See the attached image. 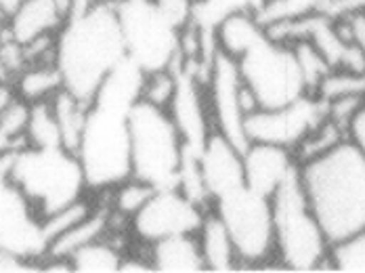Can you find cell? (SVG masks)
<instances>
[{"label":"cell","mask_w":365,"mask_h":273,"mask_svg":"<svg viewBox=\"0 0 365 273\" xmlns=\"http://www.w3.org/2000/svg\"><path fill=\"white\" fill-rule=\"evenodd\" d=\"M126 57L118 2L95 0L73 11L55 38V66L63 88L84 103H93Z\"/></svg>","instance_id":"cell-1"},{"label":"cell","mask_w":365,"mask_h":273,"mask_svg":"<svg viewBox=\"0 0 365 273\" xmlns=\"http://www.w3.org/2000/svg\"><path fill=\"white\" fill-rule=\"evenodd\" d=\"M304 197L329 246L365 230V158L346 137L326 154L298 162Z\"/></svg>","instance_id":"cell-2"},{"label":"cell","mask_w":365,"mask_h":273,"mask_svg":"<svg viewBox=\"0 0 365 273\" xmlns=\"http://www.w3.org/2000/svg\"><path fill=\"white\" fill-rule=\"evenodd\" d=\"M9 179L34 206L40 221L86 195L78 156L66 148H21L6 162Z\"/></svg>","instance_id":"cell-3"},{"label":"cell","mask_w":365,"mask_h":273,"mask_svg":"<svg viewBox=\"0 0 365 273\" xmlns=\"http://www.w3.org/2000/svg\"><path fill=\"white\" fill-rule=\"evenodd\" d=\"M133 177L160 187H177L187 145L168 110L137 99L128 110Z\"/></svg>","instance_id":"cell-4"},{"label":"cell","mask_w":365,"mask_h":273,"mask_svg":"<svg viewBox=\"0 0 365 273\" xmlns=\"http://www.w3.org/2000/svg\"><path fill=\"white\" fill-rule=\"evenodd\" d=\"M275 257L290 272H315L328 263L329 242L298 181V168L271 195Z\"/></svg>","instance_id":"cell-5"},{"label":"cell","mask_w":365,"mask_h":273,"mask_svg":"<svg viewBox=\"0 0 365 273\" xmlns=\"http://www.w3.org/2000/svg\"><path fill=\"white\" fill-rule=\"evenodd\" d=\"M235 61L258 108H282L307 95L292 44L271 38L267 30Z\"/></svg>","instance_id":"cell-6"},{"label":"cell","mask_w":365,"mask_h":273,"mask_svg":"<svg viewBox=\"0 0 365 273\" xmlns=\"http://www.w3.org/2000/svg\"><path fill=\"white\" fill-rule=\"evenodd\" d=\"M210 208L229 232L240 267H258L275 257L271 197L240 185L212 200Z\"/></svg>","instance_id":"cell-7"},{"label":"cell","mask_w":365,"mask_h":273,"mask_svg":"<svg viewBox=\"0 0 365 273\" xmlns=\"http://www.w3.org/2000/svg\"><path fill=\"white\" fill-rule=\"evenodd\" d=\"M126 55L143 72L173 68L179 57V30L151 0L118 2Z\"/></svg>","instance_id":"cell-8"},{"label":"cell","mask_w":365,"mask_h":273,"mask_svg":"<svg viewBox=\"0 0 365 273\" xmlns=\"http://www.w3.org/2000/svg\"><path fill=\"white\" fill-rule=\"evenodd\" d=\"M204 91L212 130L244 150L248 145L246 116L255 112L258 105L242 80L237 61L219 48L212 57L208 76L204 80Z\"/></svg>","instance_id":"cell-9"},{"label":"cell","mask_w":365,"mask_h":273,"mask_svg":"<svg viewBox=\"0 0 365 273\" xmlns=\"http://www.w3.org/2000/svg\"><path fill=\"white\" fill-rule=\"evenodd\" d=\"M206 206L197 204L179 187H160L128 221V234L139 244H153L162 237L197 234Z\"/></svg>","instance_id":"cell-10"},{"label":"cell","mask_w":365,"mask_h":273,"mask_svg":"<svg viewBox=\"0 0 365 273\" xmlns=\"http://www.w3.org/2000/svg\"><path fill=\"white\" fill-rule=\"evenodd\" d=\"M326 118V103L302 95L282 108H256L246 116L248 143H271L296 150L298 143Z\"/></svg>","instance_id":"cell-11"},{"label":"cell","mask_w":365,"mask_h":273,"mask_svg":"<svg viewBox=\"0 0 365 273\" xmlns=\"http://www.w3.org/2000/svg\"><path fill=\"white\" fill-rule=\"evenodd\" d=\"M6 160H0V244L13 252L40 261L46 242L40 230V217L28 197L9 179Z\"/></svg>","instance_id":"cell-12"},{"label":"cell","mask_w":365,"mask_h":273,"mask_svg":"<svg viewBox=\"0 0 365 273\" xmlns=\"http://www.w3.org/2000/svg\"><path fill=\"white\" fill-rule=\"evenodd\" d=\"M175 68L179 74V84H177V93L168 112L181 133L187 150L197 152L202 143L206 141V137L212 133L204 82L187 66L175 63Z\"/></svg>","instance_id":"cell-13"},{"label":"cell","mask_w":365,"mask_h":273,"mask_svg":"<svg viewBox=\"0 0 365 273\" xmlns=\"http://www.w3.org/2000/svg\"><path fill=\"white\" fill-rule=\"evenodd\" d=\"M200 177L204 183V190L212 200L222 194L246 185L244 183V150L231 143L227 137L212 130L202 148L195 152Z\"/></svg>","instance_id":"cell-14"},{"label":"cell","mask_w":365,"mask_h":273,"mask_svg":"<svg viewBox=\"0 0 365 273\" xmlns=\"http://www.w3.org/2000/svg\"><path fill=\"white\" fill-rule=\"evenodd\" d=\"M298 168L292 150L271 143H248L244 148V183L256 194L271 197Z\"/></svg>","instance_id":"cell-15"},{"label":"cell","mask_w":365,"mask_h":273,"mask_svg":"<svg viewBox=\"0 0 365 273\" xmlns=\"http://www.w3.org/2000/svg\"><path fill=\"white\" fill-rule=\"evenodd\" d=\"M68 19L61 0H24L19 9L6 19L11 38L30 44L44 36H55Z\"/></svg>","instance_id":"cell-16"},{"label":"cell","mask_w":365,"mask_h":273,"mask_svg":"<svg viewBox=\"0 0 365 273\" xmlns=\"http://www.w3.org/2000/svg\"><path fill=\"white\" fill-rule=\"evenodd\" d=\"M147 259L158 273H202L206 272L197 234H179L162 237L149 244Z\"/></svg>","instance_id":"cell-17"},{"label":"cell","mask_w":365,"mask_h":273,"mask_svg":"<svg viewBox=\"0 0 365 273\" xmlns=\"http://www.w3.org/2000/svg\"><path fill=\"white\" fill-rule=\"evenodd\" d=\"M197 242L206 272L229 273L240 269V259L235 254L229 232L212 208H208L202 219V225L197 230Z\"/></svg>","instance_id":"cell-18"},{"label":"cell","mask_w":365,"mask_h":273,"mask_svg":"<svg viewBox=\"0 0 365 273\" xmlns=\"http://www.w3.org/2000/svg\"><path fill=\"white\" fill-rule=\"evenodd\" d=\"M108 234H111V208L108 202H103V204H97V208L82 223H78L70 232H66L59 237H55L53 242H48L42 257H66V259H70L78 248H82L88 242L99 239Z\"/></svg>","instance_id":"cell-19"},{"label":"cell","mask_w":365,"mask_h":273,"mask_svg":"<svg viewBox=\"0 0 365 273\" xmlns=\"http://www.w3.org/2000/svg\"><path fill=\"white\" fill-rule=\"evenodd\" d=\"M11 88L17 97H21L32 105L38 101L53 99L63 88V80L55 61H42V63H30L13 80Z\"/></svg>","instance_id":"cell-20"},{"label":"cell","mask_w":365,"mask_h":273,"mask_svg":"<svg viewBox=\"0 0 365 273\" xmlns=\"http://www.w3.org/2000/svg\"><path fill=\"white\" fill-rule=\"evenodd\" d=\"M51 105H53L55 120H57V126H59L61 145L76 154V150L80 145V139H82V133H84V126H86L91 103L80 101L70 91L61 88L51 99Z\"/></svg>","instance_id":"cell-21"},{"label":"cell","mask_w":365,"mask_h":273,"mask_svg":"<svg viewBox=\"0 0 365 273\" xmlns=\"http://www.w3.org/2000/svg\"><path fill=\"white\" fill-rule=\"evenodd\" d=\"M124 252L110 239V234L88 242L70 257L76 273H115L120 272Z\"/></svg>","instance_id":"cell-22"},{"label":"cell","mask_w":365,"mask_h":273,"mask_svg":"<svg viewBox=\"0 0 365 273\" xmlns=\"http://www.w3.org/2000/svg\"><path fill=\"white\" fill-rule=\"evenodd\" d=\"M26 143L30 148H59L61 145V135H59V126H57V120H55L51 99L48 101H38V103L30 105Z\"/></svg>","instance_id":"cell-23"},{"label":"cell","mask_w":365,"mask_h":273,"mask_svg":"<svg viewBox=\"0 0 365 273\" xmlns=\"http://www.w3.org/2000/svg\"><path fill=\"white\" fill-rule=\"evenodd\" d=\"M97 208L95 202H91L88 195H82L80 200H76L72 204L51 212L48 217H44L40 221V230H42V237L48 246V242H53L55 237H59L61 234L70 232L72 227H76L78 223H82L93 210Z\"/></svg>","instance_id":"cell-24"},{"label":"cell","mask_w":365,"mask_h":273,"mask_svg":"<svg viewBox=\"0 0 365 273\" xmlns=\"http://www.w3.org/2000/svg\"><path fill=\"white\" fill-rule=\"evenodd\" d=\"M155 192L153 185H149L145 181L137 179V177H128L126 181H122L120 185H115L110 192V208L111 212L124 221H130V217L135 212H139L143 208L147 200Z\"/></svg>","instance_id":"cell-25"},{"label":"cell","mask_w":365,"mask_h":273,"mask_svg":"<svg viewBox=\"0 0 365 273\" xmlns=\"http://www.w3.org/2000/svg\"><path fill=\"white\" fill-rule=\"evenodd\" d=\"M294 48V57H296V63H298V70H300V76L304 80V88H307V95H315L319 82L326 78L329 74V63L326 61V57L319 53V48L309 42V40H294L290 42Z\"/></svg>","instance_id":"cell-26"},{"label":"cell","mask_w":365,"mask_h":273,"mask_svg":"<svg viewBox=\"0 0 365 273\" xmlns=\"http://www.w3.org/2000/svg\"><path fill=\"white\" fill-rule=\"evenodd\" d=\"M346 137H349L346 130H342L336 122H331L326 116L298 143V148L294 150V158H296V162H304V160H311L319 154H326L328 150L338 145L340 141H344Z\"/></svg>","instance_id":"cell-27"},{"label":"cell","mask_w":365,"mask_h":273,"mask_svg":"<svg viewBox=\"0 0 365 273\" xmlns=\"http://www.w3.org/2000/svg\"><path fill=\"white\" fill-rule=\"evenodd\" d=\"M177 84H179V74L177 68H162V70H153V72H145L143 74V82H141V93L139 99H143L151 105L164 108L168 110L175 93H177Z\"/></svg>","instance_id":"cell-28"},{"label":"cell","mask_w":365,"mask_h":273,"mask_svg":"<svg viewBox=\"0 0 365 273\" xmlns=\"http://www.w3.org/2000/svg\"><path fill=\"white\" fill-rule=\"evenodd\" d=\"M328 263L336 272L365 273V230L334 242L329 246Z\"/></svg>","instance_id":"cell-29"},{"label":"cell","mask_w":365,"mask_h":273,"mask_svg":"<svg viewBox=\"0 0 365 273\" xmlns=\"http://www.w3.org/2000/svg\"><path fill=\"white\" fill-rule=\"evenodd\" d=\"M267 0H197L195 9V21L202 24L204 28L215 30V26L220 19H225L231 13H256L264 6Z\"/></svg>","instance_id":"cell-30"},{"label":"cell","mask_w":365,"mask_h":273,"mask_svg":"<svg viewBox=\"0 0 365 273\" xmlns=\"http://www.w3.org/2000/svg\"><path fill=\"white\" fill-rule=\"evenodd\" d=\"M346 95H365V74L349 70H329V74L319 82L313 97L328 103L331 99Z\"/></svg>","instance_id":"cell-31"},{"label":"cell","mask_w":365,"mask_h":273,"mask_svg":"<svg viewBox=\"0 0 365 273\" xmlns=\"http://www.w3.org/2000/svg\"><path fill=\"white\" fill-rule=\"evenodd\" d=\"M365 108V95H346V97H338L326 103V116L336 122L342 130H346L349 135V126L353 122V118L357 116Z\"/></svg>","instance_id":"cell-32"},{"label":"cell","mask_w":365,"mask_h":273,"mask_svg":"<svg viewBox=\"0 0 365 273\" xmlns=\"http://www.w3.org/2000/svg\"><path fill=\"white\" fill-rule=\"evenodd\" d=\"M151 2L177 30H182L195 19L197 0H151Z\"/></svg>","instance_id":"cell-33"},{"label":"cell","mask_w":365,"mask_h":273,"mask_svg":"<svg viewBox=\"0 0 365 273\" xmlns=\"http://www.w3.org/2000/svg\"><path fill=\"white\" fill-rule=\"evenodd\" d=\"M42 272L40 261L21 257L17 252H13L11 248L0 244V273H32Z\"/></svg>","instance_id":"cell-34"},{"label":"cell","mask_w":365,"mask_h":273,"mask_svg":"<svg viewBox=\"0 0 365 273\" xmlns=\"http://www.w3.org/2000/svg\"><path fill=\"white\" fill-rule=\"evenodd\" d=\"M26 139L21 137H15L13 133H9L6 128L0 126V160H6L11 158L13 154H17L21 148H26Z\"/></svg>","instance_id":"cell-35"},{"label":"cell","mask_w":365,"mask_h":273,"mask_svg":"<svg viewBox=\"0 0 365 273\" xmlns=\"http://www.w3.org/2000/svg\"><path fill=\"white\" fill-rule=\"evenodd\" d=\"M349 139L359 148V152L365 158V108L353 118V122L349 126Z\"/></svg>","instance_id":"cell-36"},{"label":"cell","mask_w":365,"mask_h":273,"mask_svg":"<svg viewBox=\"0 0 365 273\" xmlns=\"http://www.w3.org/2000/svg\"><path fill=\"white\" fill-rule=\"evenodd\" d=\"M151 263H149V259L145 257H139V254H133V257H128V254H124V259H122V265H120V273H151Z\"/></svg>","instance_id":"cell-37"},{"label":"cell","mask_w":365,"mask_h":273,"mask_svg":"<svg viewBox=\"0 0 365 273\" xmlns=\"http://www.w3.org/2000/svg\"><path fill=\"white\" fill-rule=\"evenodd\" d=\"M24 0H0V19H9L21 4Z\"/></svg>","instance_id":"cell-38"},{"label":"cell","mask_w":365,"mask_h":273,"mask_svg":"<svg viewBox=\"0 0 365 273\" xmlns=\"http://www.w3.org/2000/svg\"><path fill=\"white\" fill-rule=\"evenodd\" d=\"M6 38H9V28H6V21L0 19V46L6 42Z\"/></svg>","instance_id":"cell-39"},{"label":"cell","mask_w":365,"mask_h":273,"mask_svg":"<svg viewBox=\"0 0 365 273\" xmlns=\"http://www.w3.org/2000/svg\"><path fill=\"white\" fill-rule=\"evenodd\" d=\"M108 2H120V0H108Z\"/></svg>","instance_id":"cell-40"}]
</instances>
